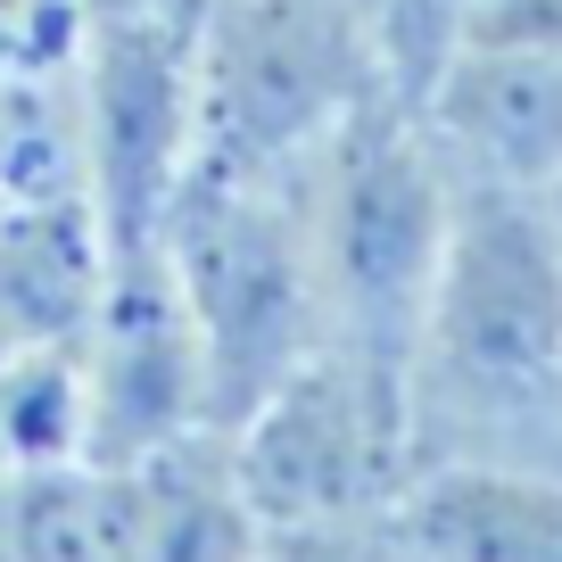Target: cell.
I'll return each instance as SVG.
<instances>
[{
  "label": "cell",
  "mask_w": 562,
  "mask_h": 562,
  "mask_svg": "<svg viewBox=\"0 0 562 562\" xmlns=\"http://www.w3.org/2000/svg\"><path fill=\"white\" fill-rule=\"evenodd\" d=\"M405 422L422 463H538L562 472V207L463 191L430 281Z\"/></svg>",
  "instance_id": "6da1fadb"
},
{
  "label": "cell",
  "mask_w": 562,
  "mask_h": 562,
  "mask_svg": "<svg viewBox=\"0 0 562 562\" xmlns=\"http://www.w3.org/2000/svg\"><path fill=\"white\" fill-rule=\"evenodd\" d=\"M456 207H463L456 175L397 91L356 108L299 166L306 257H315L323 290V348L405 372L430 281L456 240Z\"/></svg>",
  "instance_id": "7a4b0ae2"
},
{
  "label": "cell",
  "mask_w": 562,
  "mask_h": 562,
  "mask_svg": "<svg viewBox=\"0 0 562 562\" xmlns=\"http://www.w3.org/2000/svg\"><path fill=\"white\" fill-rule=\"evenodd\" d=\"M389 91L381 34L339 0H199L191 175L281 182Z\"/></svg>",
  "instance_id": "3957f363"
},
{
  "label": "cell",
  "mask_w": 562,
  "mask_h": 562,
  "mask_svg": "<svg viewBox=\"0 0 562 562\" xmlns=\"http://www.w3.org/2000/svg\"><path fill=\"white\" fill-rule=\"evenodd\" d=\"M158 248L191 299L199 348H207L215 430H232L265 389H281L323 348V290L315 257H306L299 175L281 182L191 175L158 224Z\"/></svg>",
  "instance_id": "277c9868"
},
{
  "label": "cell",
  "mask_w": 562,
  "mask_h": 562,
  "mask_svg": "<svg viewBox=\"0 0 562 562\" xmlns=\"http://www.w3.org/2000/svg\"><path fill=\"white\" fill-rule=\"evenodd\" d=\"M232 472L265 529L281 521H356L389 513L414 480L405 372L364 364L348 348H315L281 389H265L224 430Z\"/></svg>",
  "instance_id": "5b68a950"
},
{
  "label": "cell",
  "mask_w": 562,
  "mask_h": 562,
  "mask_svg": "<svg viewBox=\"0 0 562 562\" xmlns=\"http://www.w3.org/2000/svg\"><path fill=\"white\" fill-rule=\"evenodd\" d=\"M75 149L83 207L108 248L158 240L199 158V9H124L75 34Z\"/></svg>",
  "instance_id": "8992f818"
},
{
  "label": "cell",
  "mask_w": 562,
  "mask_h": 562,
  "mask_svg": "<svg viewBox=\"0 0 562 562\" xmlns=\"http://www.w3.org/2000/svg\"><path fill=\"white\" fill-rule=\"evenodd\" d=\"M83 405H91V472L215 430L207 348H199L191 299H182L158 240L108 248L100 306L83 323Z\"/></svg>",
  "instance_id": "52a82bcc"
},
{
  "label": "cell",
  "mask_w": 562,
  "mask_h": 562,
  "mask_svg": "<svg viewBox=\"0 0 562 562\" xmlns=\"http://www.w3.org/2000/svg\"><path fill=\"white\" fill-rule=\"evenodd\" d=\"M405 108L422 116L456 191L562 199V50L472 34Z\"/></svg>",
  "instance_id": "ba28073f"
},
{
  "label": "cell",
  "mask_w": 562,
  "mask_h": 562,
  "mask_svg": "<svg viewBox=\"0 0 562 562\" xmlns=\"http://www.w3.org/2000/svg\"><path fill=\"white\" fill-rule=\"evenodd\" d=\"M91 480H100L108 562H248L265 538L224 430L175 439L140 463H108Z\"/></svg>",
  "instance_id": "9c48e42d"
},
{
  "label": "cell",
  "mask_w": 562,
  "mask_h": 562,
  "mask_svg": "<svg viewBox=\"0 0 562 562\" xmlns=\"http://www.w3.org/2000/svg\"><path fill=\"white\" fill-rule=\"evenodd\" d=\"M405 562H562V472L422 463L389 505Z\"/></svg>",
  "instance_id": "30bf717a"
},
{
  "label": "cell",
  "mask_w": 562,
  "mask_h": 562,
  "mask_svg": "<svg viewBox=\"0 0 562 562\" xmlns=\"http://www.w3.org/2000/svg\"><path fill=\"white\" fill-rule=\"evenodd\" d=\"M108 281V232L83 199H9L0 215V364L75 348Z\"/></svg>",
  "instance_id": "8fae6325"
},
{
  "label": "cell",
  "mask_w": 562,
  "mask_h": 562,
  "mask_svg": "<svg viewBox=\"0 0 562 562\" xmlns=\"http://www.w3.org/2000/svg\"><path fill=\"white\" fill-rule=\"evenodd\" d=\"M248 562H405V538L389 513H356V521H281L257 538Z\"/></svg>",
  "instance_id": "7c38bea8"
},
{
  "label": "cell",
  "mask_w": 562,
  "mask_h": 562,
  "mask_svg": "<svg viewBox=\"0 0 562 562\" xmlns=\"http://www.w3.org/2000/svg\"><path fill=\"white\" fill-rule=\"evenodd\" d=\"M472 34L480 42H546V50H562V0H480Z\"/></svg>",
  "instance_id": "4fadbf2b"
},
{
  "label": "cell",
  "mask_w": 562,
  "mask_h": 562,
  "mask_svg": "<svg viewBox=\"0 0 562 562\" xmlns=\"http://www.w3.org/2000/svg\"><path fill=\"white\" fill-rule=\"evenodd\" d=\"M339 9H356V18H364L372 34H381V0H339Z\"/></svg>",
  "instance_id": "5bb4252c"
},
{
  "label": "cell",
  "mask_w": 562,
  "mask_h": 562,
  "mask_svg": "<svg viewBox=\"0 0 562 562\" xmlns=\"http://www.w3.org/2000/svg\"><path fill=\"white\" fill-rule=\"evenodd\" d=\"M0 215H9V199H0Z\"/></svg>",
  "instance_id": "9a60e30c"
},
{
  "label": "cell",
  "mask_w": 562,
  "mask_h": 562,
  "mask_svg": "<svg viewBox=\"0 0 562 562\" xmlns=\"http://www.w3.org/2000/svg\"><path fill=\"white\" fill-rule=\"evenodd\" d=\"M554 207H562V199H554Z\"/></svg>",
  "instance_id": "2e32d148"
}]
</instances>
